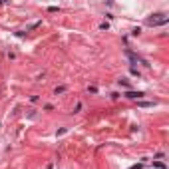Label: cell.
Segmentation results:
<instances>
[{
  "mask_svg": "<svg viewBox=\"0 0 169 169\" xmlns=\"http://www.w3.org/2000/svg\"><path fill=\"white\" fill-rule=\"evenodd\" d=\"M126 56L129 58V62H131V68H133L135 64H137V60H139V58H137V54H133L131 50H126Z\"/></svg>",
  "mask_w": 169,
  "mask_h": 169,
  "instance_id": "3",
  "label": "cell"
},
{
  "mask_svg": "<svg viewBox=\"0 0 169 169\" xmlns=\"http://www.w3.org/2000/svg\"><path fill=\"white\" fill-rule=\"evenodd\" d=\"M66 92V86H60V88H56V90H54V94H56V96H58V94H64Z\"/></svg>",
  "mask_w": 169,
  "mask_h": 169,
  "instance_id": "6",
  "label": "cell"
},
{
  "mask_svg": "<svg viewBox=\"0 0 169 169\" xmlns=\"http://www.w3.org/2000/svg\"><path fill=\"white\" fill-rule=\"evenodd\" d=\"M107 28H110V24H107V22H101V24H100V30H107Z\"/></svg>",
  "mask_w": 169,
  "mask_h": 169,
  "instance_id": "7",
  "label": "cell"
},
{
  "mask_svg": "<svg viewBox=\"0 0 169 169\" xmlns=\"http://www.w3.org/2000/svg\"><path fill=\"white\" fill-rule=\"evenodd\" d=\"M137 106H139V107H153V106H155V101H139Z\"/></svg>",
  "mask_w": 169,
  "mask_h": 169,
  "instance_id": "4",
  "label": "cell"
},
{
  "mask_svg": "<svg viewBox=\"0 0 169 169\" xmlns=\"http://www.w3.org/2000/svg\"><path fill=\"white\" fill-rule=\"evenodd\" d=\"M48 12H58V6H48Z\"/></svg>",
  "mask_w": 169,
  "mask_h": 169,
  "instance_id": "8",
  "label": "cell"
},
{
  "mask_svg": "<svg viewBox=\"0 0 169 169\" xmlns=\"http://www.w3.org/2000/svg\"><path fill=\"white\" fill-rule=\"evenodd\" d=\"M155 169H167V165H165V163H161V161H155Z\"/></svg>",
  "mask_w": 169,
  "mask_h": 169,
  "instance_id": "5",
  "label": "cell"
},
{
  "mask_svg": "<svg viewBox=\"0 0 169 169\" xmlns=\"http://www.w3.org/2000/svg\"><path fill=\"white\" fill-rule=\"evenodd\" d=\"M120 86H123V88H127L129 84H127V80H120Z\"/></svg>",
  "mask_w": 169,
  "mask_h": 169,
  "instance_id": "9",
  "label": "cell"
},
{
  "mask_svg": "<svg viewBox=\"0 0 169 169\" xmlns=\"http://www.w3.org/2000/svg\"><path fill=\"white\" fill-rule=\"evenodd\" d=\"M145 94L143 92H133V90H129V92L126 94V97H129V100H141Z\"/></svg>",
  "mask_w": 169,
  "mask_h": 169,
  "instance_id": "2",
  "label": "cell"
},
{
  "mask_svg": "<svg viewBox=\"0 0 169 169\" xmlns=\"http://www.w3.org/2000/svg\"><path fill=\"white\" fill-rule=\"evenodd\" d=\"M167 20L169 18L165 14H153L151 18H147L145 24H147V26H161V24H167Z\"/></svg>",
  "mask_w": 169,
  "mask_h": 169,
  "instance_id": "1",
  "label": "cell"
},
{
  "mask_svg": "<svg viewBox=\"0 0 169 169\" xmlns=\"http://www.w3.org/2000/svg\"><path fill=\"white\" fill-rule=\"evenodd\" d=\"M68 131V127H62V129H58V135H64Z\"/></svg>",
  "mask_w": 169,
  "mask_h": 169,
  "instance_id": "10",
  "label": "cell"
}]
</instances>
